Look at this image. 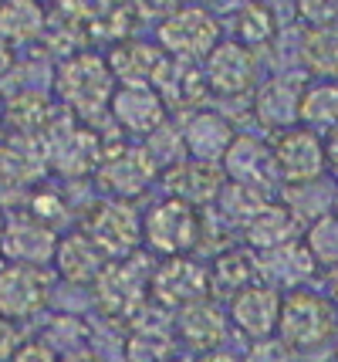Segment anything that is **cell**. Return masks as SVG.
I'll use <instances>...</instances> for the list:
<instances>
[{"mask_svg": "<svg viewBox=\"0 0 338 362\" xmlns=\"http://www.w3.org/2000/svg\"><path fill=\"white\" fill-rule=\"evenodd\" d=\"M335 335L338 308L325 295L311 288H298L281 298V318L274 339H281L291 352H318L325 346H335Z\"/></svg>", "mask_w": 338, "mask_h": 362, "instance_id": "obj_1", "label": "cell"}, {"mask_svg": "<svg viewBox=\"0 0 338 362\" xmlns=\"http://www.w3.org/2000/svg\"><path fill=\"white\" fill-rule=\"evenodd\" d=\"M149 278H152V268L139 264L135 254L122 261H109L92 284L98 312L105 318H139L149 301Z\"/></svg>", "mask_w": 338, "mask_h": 362, "instance_id": "obj_2", "label": "cell"}, {"mask_svg": "<svg viewBox=\"0 0 338 362\" xmlns=\"http://www.w3.org/2000/svg\"><path fill=\"white\" fill-rule=\"evenodd\" d=\"M143 240L162 257H183L203 240V217L186 200L166 197L143 217Z\"/></svg>", "mask_w": 338, "mask_h": 362, "instance_id": "obj_3", "label": "cell"}, {"mask_svg": "<svg viewBox=\"0 0 338 362\" xmlns=\"http://www.w3.org/2000/svg\"><path fill=\"white\" fill-rule=\"evenodd\" d=\"M274 170L284 187H305L325 173V139L308 126H291L271 142Z\"/></svg>", "mask_w": 338, "mask_h": 362, "instance_id": "obj_4", "label": "cell"}, {"mask_svg": "<svg viewBox=\"0 0 338 362\" xmlns=\"http://www.w3.org/2000/svg\"><path fill=\"white\" fill-rule=\"evenodd\" d=\"M85 234L95 240V247L109 261H122L139 247L143 221L129 200H98L85 217Z\"/></svg>", "mask_w": 338, "mask_h": 362, "instance_id": "obj_5", "label": "cell"}, {"mask_svg": "<svg viewBox=\"0 0 338 362\" xmlns=\"http://www.w3.org/2000/svg\"><path fill=\"white\" fill-rule=\"evenodd\" d=\"M58 92L65 98V105H71L81 115L109 109L115 95L112 68L95 54H75L58 71Z\"/></svg>", "mask_w": 338, "mask_h": 362, "instance_id": "obj_6", "label": "cell"}, {"mask_svg": "<svg viewBox=\"0 0 338 362\" xmlns=\"http://www.w3.org/2000/svg\"><path fill=\"white\" fill-rule=\"evenodd\" d=\"M220 45V21L203 7H176L159 24V47L166 54H176L186 62L207 58Z\"/></svg>", "mask_w": 338, "mask_h": 362, "instance_id": "obj_7", "label": "cell"}, {"mask_svg": "<svg viewBox=\"0 0 338 362\" xmlns=\"http://www.w3.org/2000/svg\"><path fill=\"white\" fill-rule=\"evenodd\" d=\"M51 274L44 268L4 264L0 268V315L7 322H28L48 308Z\"/></svg>", "mask_w": 338, "mask_h": 362, "instance_id": "obj_8", "label": "cell"}, {"mask_svg": "<svg viewBox=\"0 0 338 362\" xmlns=\"http://www.w3.org/2000/svg\"><path fill=\"white\" fill-rule=\"evenodd\" d=\"M210 291V271L203 264H196L190 254L183 257H162L152 268L149 278V295L166 305V308H186L193 301H203Z\"/></svg>", "mask_w": 338, "mask_h": 362, "instance_id": "obj_9", "label": "cell"}, {"mask_svg": "<svg viewBox=\"0 0 338 362\" xmlns=\"http://www.w3.org/2000/svg\"><path fill=\"white\" fill-rule=\"evenodd\" d=\"M203 78H207V88H213L217 95H227V98L247 95L258 85L254 47L241 45V41H220L203 58Z\"/></svg>", "mask_w": 338, "mask_h": 362, "instance_id": "obj_10", "label": "cell"}, {"mask_svg": "<svg viewBox=\"0 0 338 362\" xmlns=\"http://www.w3.org/2000/svg\"><path fill=\"white\" fill-rule=\"evenodd\" d=\"M156 176V163L149 159L143 146H112L105 149V156L98 159V180L102 187L115 193L119 200L139 197Z\"/></svg>", "mask_w": 338, "mask_h": 362, "instance_id": "obj_11", "label": "cell"}, {"mask_svg": "<svg viewBox=\"0 0 338 362\" xmlns=\"http://www.w3.org/2000/svg\"><path fill=\"white\" fill-rule=\"evenodd\" d=\"M305 75H277L264 81L254 95V115L264 129L284 132L291 126H301V98H305Z\"/></svg>", "mask_w": 338, "mask_h": 362, "instance_id": "obj_12", "label": "cell"}, {"mask_svg": "<svg viewBox=\"0 0 338 362\" xmlns=\"http://www.w3.org/2000/svg\"><path fill=\"white\" fill-rule=\"evenodd\" d=\"M54 227L41 223L37 217H14L4 223V240L0 251L11 257V264H28V268H48L58 251Z\"/></svg>", "mask_w": 338, "mask_h": 362, "instance_id": "obj_13", "label": "cell"}, {"mask_svg": "<svg viewBox=\"0 0 338 362\" xmlns=\"http://www.w3.org/2000/svg\"><path fill=\"white\" fill-rule=\"evenodd\" d=\"M281 291L271 288V284H251V288H243L237 291L234 298H230V322L243 332V335H251L254 342L260 339H274V332H277V318H281Z\"/></svg>", "mask_w": 338, "mask_h": 362, "instance_id": "obj_14", "label": "cell"}, {"mask_svg": "<svg viewBox=\"0 0 338 362\" xmlns=\"http://www.w3.org/2000/svg\"><path fill=\"white\" fill-rule=\"evenodd\" d=\"M112 119L119 122L122 132L129 136H152L156 129L166 126V102L156 88L145 85H122L112 95Z\"/></svg>", "mask_w": 338, "mask_h": 362, "instance_id": "obj_15", "label": "cell"}, {"mask_svg": "<svg viewBox=\"0 0 338 362\" xmlns=\"http://www.w3.org/2000/svg\"><path fill=\"white\" fill-rule=\"evenodd\" d=\"M224 176L234 183V187L264 193V189L277 180L271 146L254 139V136H237V139L230 142V149H227V156H224Z\"/></svg>", "mask_w": 338, "mask_h": 362, "instance_id": "obj_16", "label": "cell"}, {"mask_svg": "<svg viewBox=\"0 0 338 362\" xmlns=\"http://www.w3.org/2000/svg\"><path fill=\"white\" fill-rule=\"evenodd\" d=\"M173 332L183 346H190L193 352H217L224 346L227 332H230V315H224V308H217L213 301H193L186 308H179L173 318Z\"/></svg>", "mask_w": 338, "mask_h": 362, "instance_id": "obj_17", "label": "cell"}, {"mask_svg": "<svg viewBox=\"0 0 338 362\" xmlns=\"http://www.w3.org/2000/svg\"><path fill=\"white\" fill-rule=\"evenodd\" d=\"M166 189L169 197L186 200L190 206H210L220 193H224V170L217 163H203V159H179L166 170Z\"/></svg>", "mask_w": 338, "mask_h": 362, "instance_id": "obj_18", "label": "cell"}, {"mask_svg": "<svg viewBox=\"0 0 338 362\" xmlns=\"http://www.w3.org/2000/svg\"><path fill=\"white\" fill-rule=\"evenodd\" d=\"M112 75L126 81V85H145V88H159L166 75H169V58L166 51L156 45H139V41H119V47L109 58Z\"/></svg>", "mask_w": 338, "mask_h": 362, "instance_id": "obj_19", "label": "cell"}, {"mask_svg": "<svg viewBox=\"0 0 338 362\" xmlns=\"http://www.w3.org/2000/svg\"><path fill=\"white\" fill-rule=\"evenodd\" d=\"M234 139H237L234 122L210 109L193 112L186 119V126H183V149L193 159H203V163H224Z\"/></svg>", "mask_w": 338, "mask_h": 362, "instance_id": "obj_20", "label": "cell"}, {"mask_svg": "<svg viewBox=\"0 0 338 362\" xmlns=\"http://www.w3.org/2000/svg\"><path fill=\"white\" fill-rule=\"evenodd\" d=\"M58 274H61V281L75 284V288H88V284H95V278L105 271L109 264V257L95 247V240L85 234V230H75V234H68L58 240V251H54V261H51Z\"/></svg>", "mask_w": 338, "mask_h": 362, "instance_id": "obj_21", "label": "cell"}, {"mask_svg": "<svg viewBox=\"0 0 338 362\" xmlns=\"http://www.w3.org/2000/svg\"><path fill=\"white\" fill-rule=\"evenodd\" d=\"M298 230H301V223L298 217L291 214L288 204H260L254 214H251V221L243 223V234H247V244L254 247V251L267 254V251H277V247H284L291 240H298Z\"/></svg>", "mask_w": 338, "mask_h": 362, "instance_id": "obj_22", "label": "cell"}, {"mask_svg": "<svg viewBox=\"0 0 338 362\" xmlns=\"http://www.w3.org/2000/svg\"><path fill=\"white\" fill-rule=\"evenodd\" d=\"M315 261H311V254L305 251V244L301 240H291L284 247H277V251H267L260 257V278L264 284H271V288H291V291H298V288H305V281L315 274Z\"/></svg>", "mask_w": 338, "mask_h": 362, "instance_id": "obj_23", "label": "cell"}, {"mask_svg": "<svg viewBox=\"0 0 338 362\" xmlns=\"http://www.w3.org/2000/svg\"><path fill=\"white\" fill-rule=\"evenodd\" d=\"M207 271H210V288L227 295V298H234L237 291L258 284L260 257L254 251H247V247H230V251L220 254Z\"/></svg>", "mask_w": 338, "mask_h": 362, "instance_id": "obj_24", "label": "cell"}, {"mask_svg": "<svg viewBox=\"0 0 338 362\" xmlns=\"http://www.w3.org/2000/svg\"><path fill=\"white\" fill-rule=\"evenodd\" d=\"M41 0H0V37L7 45H31L44 31Z\"/></svg>", "mask_w": 338, "mask_h": 362, "instance_id": "obj_25", "label": "cell"}, {"mask_svg": "<svg viewBox=\"0 0 338 362\" xmlns=\"http://www.w3.org/2000/svg\"><path fill=\"white\" fill-rule=\"evenodd\" d=\"M301 62L308 75L322 81L338 78V24L335 28H308L301 41Z\"/></svg>", "mask_w": 338, "mask_h": 362, "instance_id": "obj_26", "label": "cell"}, {"mask_svg": "<svg viewBox=\"0 0 338 362\" xmlns=\"http://www.w3.org/2000/svg\"><path fill=\"white\" fill-rule=\"evenodd\" d=\"M301 126L315 132L338 129V81H308L301 98Z\"/></svg>", "mask_w": 338, "mask_h": 362, "instance_id": "obj_27", "label": "cell"}, {"mask_svg": "<svg viewBox=\"0 0 338 362\" xmlns=\"http://www.w3.org/2000/svg\"><path fill=\"white\" fill-rule=\"evenodd\" d=\"M305 251L318 268H335L338 264V214H322L318 221H311L301 234Z\"/></svg>", "mask_w": 338, "mask_h": 362, "instance_id": "obj_28", "label": "cell"}, {"mask_svg": "<svg viewBox=\"0 0 338 362\" xmlns=\"http://www.w3.org/2000/svg\"><path fill=\"white\" fill-rule=\"evenodd\" d=\"M277 31V24H274V14L258 4V0H251V4H243L241 14H237V37L234 41H241V45L254 47V45H267Z\"/></svg>", "mask_w": 338, "mask_h": 362, "instance_id": "obj_29", "label": "cell"}, {"mask_svg": "<svg viewBox=\"0 0 338 362\" xmlns=\"http://www.w3.org/2000/svg\"><path fill=\"white\" fill-rule=\"evenodd\" d=\"M44 342H48L54 352H58V346H65V356L68 352H78V349H85L81 342L88 339V329H85V322L75 315H54L48 322V329H44V335H41Z\"/></svg>", "mask_w": 338, "mask_h": 362, "instance_id": "obj_30", "label": "cell"}, {"mask_svg": "<svg viewBox=\"0 0 338 362\" xmlns=\"http://www.w3.org/2000/svg\"><path fill=\"white\" fill-rule=\"evenodd\" d=\"M294 11L308 28H335L338 0H294Z\"/></svg>", "mask_w": 338, "mask_h": 362, "instance_id": "obj_31", "label": "cell"}, {"mask_svg": "<svg viewBox=\"0 0 338 362\" xmlns=\"http://www.w3.org/2000/svg\"><path fill=\"white\" fill-rule=\"evenodd\" d=\"M243 362H298V359H294V352L281 339H260V342L251 346Z\"/></svg>", "mask_w": 338, "mask_h": 362, "instance_id": "obj_32", "label": "cell"}, {"mask_svg": "<svg viewBox=\"0 0 338 362\" xmlns=\"http://www.w3.org/2000/svg\"><path fill=\"white\" fill-rule=\"evenodd\" d=\"M11 359L14 362H61V356H58V352H54V349L37 335V339H31V342H20Z\"/></svg>", "mask_w": 338, "mask_h": 362, "instance_id": "obj_33", "label": "cell"}, {"mask_svg": "<svg viewBox=\"0 0 338 362\" xmlns=\"http://www.w3.org/2000/svg\"><path fill=\"white\" fill-rule=\"evenodd\" d=\"M17 346H20V332H17V325L0 315V362L11 359L17 352Z\"/></svg>", "mask_w": 338, "mask_h": 362, "instance_id": "obj_34", "label": "cell"}, {"mask_svg": "<svg viewBox=\"0 0 338 362\" xmlns=\"http://www.w3.org/2000/svg\"><path fill=\"white\" fill-rule=\"evenodd\" d=\"M325 170L332 176H338V129H332V132H325Z\"/></svg>", "mask_w": 338, "mask_h": 362, "instance_id": "obj_35", "label": "cell"}, {"mask_svg": "<svg viewBox=\"0 0 338 362\" xmlns=\"http://www.w3.org/2000/svg\"><path fill=\"white\" fill-rule=\"evenodd\" d=\"M61 362H105V356L85 346V349H78V352H68V356H61Z\"/></svg>", "mask_w": 338, "mask_h": 362, "instance_id": "obj_36", "label": "cell"}, {"mask_svg": "<svg viewBox=\"0 0 338 362\" xmlns=\"http://www.w3.org/2000/svg\"><path fill=\"white\" fill-rule=\"evenodd\" d=\"M193 362H243V359H241V356H234V352L217 349V352H203V356H196Z\"/></svg>", "mask_w": 338, "mask_h": 362, "instance_id": "obj_37", "label": "cell"}, {"mask_svg": "<svg viewBox=\"0 0 338 362\" xmlns=\"http://www.w3.org/2000/svg\"><path fill=\"white\" fill-rule=\"evenodd\" d=\"M145 11H152V14L169 17L173 11H176V0H145Z\"/></svg>", "mask_w": 338, "mask_h": 362, "instance_id": "obj_38", "label": "cell"}, {"mask_svg": "<svg viewBox=\"0 0 338 362\" xmlns=\"http://www.w3.org/2000/svg\"><path fill=\"white\" fill-rule=\"evenodd\" d=\"M325 284H328V301L338 308V264L335 268H328V274H325Z\"/></svg>", "mask_w": 338, "mask_h": 362, "instance_id": "obj_39", "label": "cell"}, {"mask_svg": "<svg viewBox=\"0 0 338 362\" xmlns=\"http://www.w3.org/2000/svg\"><path fill=\"white\" fill-rule=\"evenodd\" d=\"M4 223H7V221H4V217H0V240H4Z\"/></svg>", "mask_w": 338, "mask_h": 362, "instance_id": "obj_40", "label": "cell"}, {"mask_svg": "<svg viewBox=\"0 0 338 362\" xmlns=\"http://www.w3.org/2000/svg\"><path fill=\"white\" fill-rule=\"evenodd\" d=\"M335 356H338V335H335Z\"/></svg>", "mask_w": 338, "mask_h": 362, "instance_id": "obj_41", "label": "cell"}]
</instances>
